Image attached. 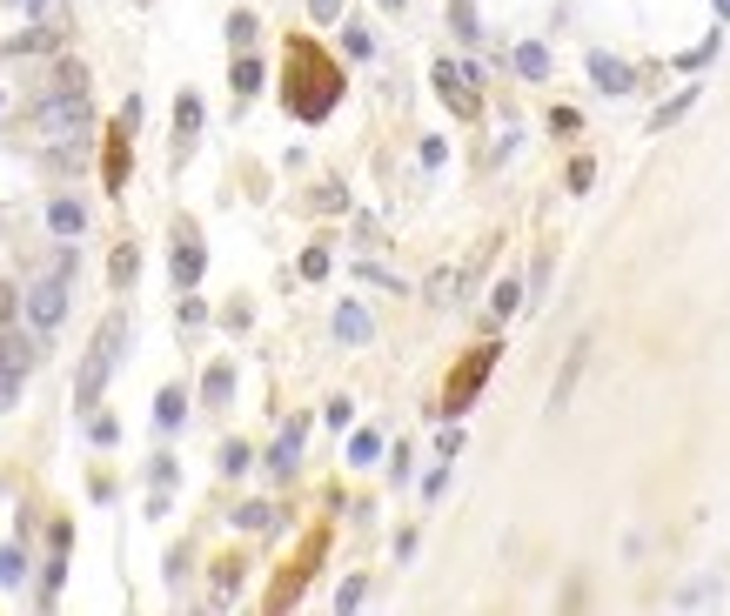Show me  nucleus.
Wrapping results in <instances>:
<instances>
[{"label":"nucleus","mask_w":730,"mask_h":616,"mask_svg":"<svg viewBox=\"0 0 730 616\" xmlns=\"http://www.w3.org/2000/svg\"><path fill=\"white\" fill-rule=\"evenodd\" d=\"M175 134H181V141H195V134H201V101H195V94H181V101H175Z\"/></svg>","instance_id":"14"},{"label":"nucleus","mask_w":730,"mask_h":616,"mask_svg":"<svg viewBox=\"0 0 730 616\" xmlns=\"http://www.w3.org/2000/svg\"><path fill=\"white\" fill-rule=\"evenodd\" d=\"M175 282L181 288L201 282V242H195V235H181V248H175Z\"/></svg>","instance_id":"10"},{"label":"nucleus","mask_w":730,"mask_h":616,"mask_svg":"<svg viewBox=\"0 0 730 616\" xmlns=\"http://www.w3.org/2000/svg\"><path fill=\"white\" fill-rule=\"evenodd\" d=\"M436 88H443V101L456 114H476V94H469V74H456L449 61H436Z\"/></svg>","instance_id":"5"},{"label":"nucleus","mask_w":730,"mask_h":616,"mask_svg":"<svg viewBox=\"0 0 730 616\" xmlns=\"http://www.w3.org/2000/svg\"><path fill=\"white\" fill-rule=\"evenodd\" d=\"M583 362H590V335H583V342L570 349V362H563V375H556V389H550V409H556V416L570 409V396H576V375H583Z\"/></svg>","instance_id":"4"},{"label":"nucleus","mask_w":730,"mask_h":616,"mask_svg":"<svg viewBox=\"0 0 730 616\" xmlns=\"http://www.w3.org/2000/svg\"><path fill=\"white\" fill-rule=\"evenodd\" d=\"M242 469H248V449H242V442H228V449H222V476H242Z\"/></svg>","instance_id":"29"},{"label":"nucleus","mask_w":730,"mask_h":616,"mask_svg":"<svg viewBox=\"0 0 730 616\" xmlns=\"http://www.w3.org/2000/svg\"><path fill=\"white\" fill-rule=\"evenodd\" d=\"M449 21H456V41H483V27H476V0H449Z\"/></svg>","instance_id":"13"},{"label":"nucleus","mask_w":730,"mask_h":616,"mask_svg":"<svg viewBox=\"0 0 730 616\" xmlns=\"http://www.w3.org/2000/svg\"><path fill=\"white\" fill-rule=\"evenodd\" d=\"M61 556H67V550H54V563H47V576H41V603H54V596H61V576H67Z\"/></svg>","instance_id":"20"},{"label":"nucleus","mask_w":730,"mask_h":616,"mask_svg":"<svg viewBox=\"0 0 730 616\" xmlns=\"http://www.w3.org/2000/svg\"><path fill=\"white\" fill-rule=\"evenodd\" d=\"M14 47H21V54H47V47H61V34H54V27H27Z\"/></svg>","instance_id":"18"},{"label":"nucleus","mask_w":730,"mask_h":616,"mask_svg":"<svg viewBox=\"0 0 730 616\" xmlns=\"http://www.w3.org/2000/svg\"><path fill=\"white\" fill-rule=\"evenodd\" d=\"M382 7H402V0H382Z\"/></svg>","instance_id":"34"},{"label":"nucleus","mask_w":730,"mask_h":616,"mask_svg":"<svg viewBox=\"0 0 730 616\" xmlns=\"http://www.w3.org/2000/svg\"><path fill=\"white\" fill-rule=\"evenodd\" d=\"M21 7H34V14H47V7H54V0H21Z\"/></svg>","instance_id":"33"},{"label":"nucleus","mask_w":730,"mask_h":616,"mask_svg":"<svg viewBox=\"0 0 730 616\" xmlns=\"http://www.w3.org/2000/svg\"><path fill=\"white\" fill-rule=\"evenodd\" d=\"M456 288H463V275H456V268H436V275H429V302H443Z\"/></svg>","instance_id":"21"},{"label":"nucleus","mask_w":730,"mask_h":616,"mask_svg":"<svg viewBox=\"0 0 730 616\" xmlns=\"http://www.w3.org/2000/svg\"><path fill=\"white\" fill-rule=\"evenodd\" d=\"M0 583H7V590H21V583H27V556L14 550V543H0Z\"/></svg>","instance_id":"15"},{"label":"nucleus","mask_w":730,"mask_h":616,"mask_svg":"<svg viewBox=\"0 0 730 616\" xmlns=\"http://www.w3.org/2000/svg\"><path fill=\"white\" fill-rule=\"evenodd\" d=\"M27 362H34V349H21V342L0 335V369H27Z\"/></svg>","instance_id":"26"},{"label":"nucleus","mask_w":730,"mask_h":616,"mask_svg":"<svg viewBox=\"0 0 730 616\" xmlns=\"http://www.w3.org/2000/svg\"><path fill=\"white\" fill-rule=\"evenodd\" d=\"M309 14H315V21H335V14H342V0H309Z\"/></svg>","instance_id":"32"},{"label":"nucleus","mask_w":730,"mask_h":616,"mask_svg":"<svg viewBox=\"0 0 730 616\" xmlns=\"http://www.w3.org/2000/svg\"><path fill=\"white\" fill-rule=\"evenodd\" d=\"M342 47H349L355 61H369V54H376V41H369V34H362V27H342Z\"/></svg>","instance_id":"27"},{"label":"nucleus","mask_w":730,"mask_h":616,"mask_svg":"<svg viewBox=\"0 0 730 616\" xmlns=\"http://www.w3.org/2000/svg\"><path fill=\"white\" fill-rule=\"evenodd\" d=\"M516 74H530V81H543V74H550V54H543V47H516Z\"/></svg>","instance_id":"16"},{"label":"nucleus","mask_w":730,"mask_h":616,"mask_svg":"<svg viewBox=\"0 0 730 616\" xmlns=\"http://www.w3.org/2000/svg\"><path fill=\"white\" fill-rule=\"evenodd\" d=\"M302 275H309V282H322V275H329V255H322V248H309V255H302Z\"/></svg>","instance_id":"30"},{"label":"nucleus","mask_w":730,"mask_h":616,"mask_svg":"<svg viewBox=\"0 0 730 616\" xmlns=\"http://www.w3.org/2000/svg\"><path fill=\"white\" fill-rule=\"evenodd\" d=\"M121 335H128V322H121V315H108V322L94 329L88 369H81V389H74V402H81V409H94V402H101V389H108V369H114V355H121Z\"/></svg>","instance_id":"1"},{"label":"nucleus","mask_w":730,"mask_h":616,"mask_svg":"<svg viewBox=\"0 0 730 616\" xmlns=\"http://www.w3.org/2000/svg\"><path fill=\"white\" fill-rule=\"evenodd\" d=\"M181 416H188V396H181V389H161L155 396V429H181Z\"/></svg>","instance_id":"11"},{"label":"nucleus","mask_w":730,"mask_h":616,"mask_svg":"<svg viewBox=\"0 0 730 616\" xmlns=\"http://www.w3.org/2000/svg\"><path fill=\"white\" fill-rule=\"evenodd\" d=\"M489 362H496V349H476V355H469V369L456 375V382H449V416H456V409H463V402L476 396V382L489 375Z\"/></svg>","instance_id":"3"},{"label":"nucleus","mask_w":730,"mask_h":616,"mask_svg":"<svg viewBox=\"0 0 730 616\" xmlns=\"http://www.w3.org/2000/svg\"><path fill=\"white\" fill-rule=\"evenodd\" d=\"M201 396H208V402H215V409H222V402L235 396V369H228V362H215V369L201 375Z\"/></svg>","instance_id":"12"},{"label":"nucleus","mask_w":730,"mask_h":616,"mask_svg":"<svg viewBox=\"0 0 730 616\" xmlns=\"http://www.w3.org/2000/svg\"><path fill=\"white\" fill-rule=\"evenodd\" d=\"M47 228H54V235H67V242H74V235L88 228V208H81V201H67V195H54V201H47Z\"/></svg>","instance_id":"6"},{"label":"nucleus","mask_w":730,"mask_h":616,"mask_svg":"<svg viewBox=\"0 0 730 616\" xmlns=\"http://www.w3.org/2000/svg\"><path fill=\"white\" fill-rule=\"evenodd\" d=\"M235 523H242V529H268V523H275V509H268V503H248V509H235Z\"/></svg>","instance_id":"25"},{"label":"nucleus","mask_w":730,"mask_h":616,"mask_svg":"<svg viewBox=\"0 0 730 616\" xmlns=\"http://www.w3.org/2000/svg\"><path fill=\"white\" fill-rule=\"evenodd\" d=\"M228 41L248 54V47H255V14H235V21H228Z\"/></svg>","instance_id":"24"},{"label":"nucleus","mask_w":730,"mask_h":616,"mask_svg":"<svg viewBox=\"0 0 730 616\" xmlns=\"http://www.w3.org/2000/svg\"><path fill=\"white\" fill-rule=\"evenodd\" d=\"M335 335H342V342H369V308L342 302V308H335Z\"/></svg>","instance_id":"7"},{"label":"nucleus","mask_w":730,"mask_h":616,"mask_svg":"<svg viewBox=\"0 0 730 616\" xmlns=\"http://www.w3.org/2000/svg\"><path fill=\"white\" fill-rule=\"evenodd\" d=\"M590 74H597L610 94H630V81H637V74H630L623 61H610V54H590Z\"/></svg>","instance_id":"9"},{"label":"nucleus","mask_w":730,"mask_h":616,"mask_svg":"<svg viewBox=\"0 0 730 616\" xmlns=\"http://www.w3.org/2000/svg\"><path fill=\"white\" fill-rule=\"evenodd\" d=\"M134 268H141V255H134V248H121V255H114V268H108L114 288H128V282H134Z\"/></svg>","instance_id":"22"},{"label":"nucleus","mask_w":730,"mask_h":616,"mask_svg":"<svg viewBox=\"0 0 730 616\" xmlns=\"http://www.w3.org/2000/svg\"><path fill=\"white\" fill-rule=\"evenodd\" d=\"M349 456H355V462H376V456H382V436H376V429H362V436L349 442Z\"/></svg>","instance_id":"23"},{"label":"nucleus","mask_w":730,"mask_h":616,"mask_svg":"<svg viewBox=\"0 0 730 616\" xmlns=\"http://www.w3.org/2000/svg\"><path fill=\"white\" fill-rule=\"evenodd\" d=\"M362 596H369V583H362V576H349V583H342V590H335V610H355V603H362Z\"/></svg>","instance_id":"28"},{"label":"nucleus","mask_w":730,"mask_h":616,"mask_svg":"<svg viewBox=\"0 0 730 616\" xmlns=\"http://www.w3.org/2000/svg\"><path fill=\"white\" fill-rule=\"evenodd\" d=\"M61 315H67V275L61 268H54V275H47V282H34L27 288V322H34V329H61Z\"/></svg>","instance_id":"2"},{"label":"nucleus","mask_w":730,"mask_h":616,"mask_svg":"<svg viewBox=\"0 0 730 616\" xmlns=\"http://www.w3.org/2000/svg\"><path fill=\"white\" fill-rule=\"evenodd\" d=\"M14 308H21V295H14V288L0 282V322H14Z\"/></svg>","instance_id":"31"},{"label":"nucleus","mask_w":730,"mask_h":616,"mask_svg":"<svg viewBox=\"0 0 730 616\" xmlns=\"http://www.w3.org/2000/svg\"><path fill=\"white\" fill-rule=\"evenodd\" d=\"M255 88H262V61L242 54V61H235V94H255Z\"/></svg>","instance_id":"19"},{"label":"nucleus","mask_w":730,"mask_h":616,"mask_svg":"<svg viewBox=\"0 0 730 616\" xmlns=\"http://www.w3.org/2000/svg\"><path fill=\"white\" fill-rule=\"evenodd\" d=\"M295 456H302V422H288V429H282V442L268 449V469H275V476H288V469H295Z\"/></svg>","instance_id":"8"},{"label":"nucleus","mask_w":730,"mask_h":616,"mask_svg":"<svg viewBox=\"0 0 730 616\" xmlns=\"http://www.w3.org/2000/svg\"><path fill=\"white\" fill-rule=\"evenodd\" d=\"M489 308H496V315H516V308H523V282H516V275H509V282H496Z\"/></svg>","instance_id":"17"}]
</instances>
